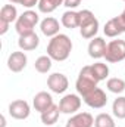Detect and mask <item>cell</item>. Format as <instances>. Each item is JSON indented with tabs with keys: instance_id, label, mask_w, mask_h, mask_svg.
Instances as JSON below:
<instances>
[{
	"instance_id": "obj_15",
	"label": "cell",
	"mask_w": 125,
	"mask_h": 127,
	"mask_svg": "<svg viewBox=\"0 0 125 127\" xmlns=\"http://www.w3.org/2000/svg\"><path fill=\"white\" fill-rule=\"evenodd\" d=\"M40 30L44 35L47 37H55L59 34V30H61V25H59V21L56 18H52V16H47L41 21L40 24Z\"/></svg>"
},
{
	"instance_id": "obj_31",
	"label": "cell",
	"mask_w": 125,
	"mask_h": 127,
	"mask_svg": "<svg viewBox=\"0 0 125 127\" xmlns=\"http://www.w3.org/2000/svg\"><path fill=\"white\" fill-rule=\"evenodd\" d=\"M56 3H58V4H59V6H61V4H62V3H65V0H56Z\"/></svg>"
},
{
	"instance_id": "obj_22",
	"label": "cell",
	"mask_w": 125,
	"mask_h": 127,
	"mask_svg": "<svg viewBox=\"0 0 125 127\" xmlns=\"http://www.w3.org/2000/svg\"><path fill=\"white\" fill-rule=\"evenodd\" d=\"M106 87H107V90H109V92L119 95V93H122V92L125 90V81L122 80V78L113 77V78H109V80H107Z\"/></svg>"
},
{
	"instance_id": "obj_18",
	"label": "cell",
	"mask_w": 125,
	"mask_h": 127,
	"mask_svg": "<svg viewBox=\"0 0 125 127\" xmlns=\"http://www.w3.org/2000/svg\"><path fill=\"white\" fill-rule=\"evenodd\" d=\"M63 27L72 30V28H77L80 27V12H75V10H66L62 15V19H61Z\"/></svg>"
},
{
	"instance_id": "obj_4",
	"label": "cell",
	"mask_w": 125,
	"mask_h": 127,
	"mask_svg": "<svg viewBox=\"0 0 125 127\" xmlns=\"http://www.w3.org/2000/svg\"><path fill=\"white\" fill-rule=\"evenodd\" d=\"M38 13L34 10H25L18 19H16V32L19 35H25V34H31L34 32V27L38 24Z\"/></svg>"
},
{
	"instance_id": "obj_20",
	"label": "cell",
	"mask_w": 125,
	"mask_h": 127,
	"mask_svg": "<svg viewBox=\"0 0 125 127\" xmlns=\"http://www.w3.org/2000/svg\"><path fill=\"white\" fill-rule=\"evenodd\" d=\"M52 61H53V59H52L49 55H43V56H40V58L35 59L34 66H35V69H37L38 72L46 74V72H49L50 68H52Z\"/></svg>"
},
{
	"instance_id": "obj_17",
	"label": "cell",
	"mask_w": 125,
	"mask_h": 127,
	"mask_svg": "<svg viewBox=\"0 0 125 127\" xmlns=\"http://www.w3.org/2000/svg\"><path fill=\"white\" fill-rule=\"evenodd\" d=\"M59 114H61V108L59 105H52L47 111L41 112V121L46 126H53L58 120H59Z\"/></svg>"
},
{
	"instance_id": "obj_13",
	"label": "cell",
	"mask_w": 125,
	"mask_h": 127,
	"mask_svg": "<svg viewBox=\"0 0 125 127\" xmlns=\"http://www.w3.org/2000/svg\"><path fill=\"white\" fill-rule=\"evenodd\" d=\"M32 105H34V109L41 114V112L47 111L55 103H53V97H52L50 93H47V92H38L37 95L34 96V99H32Z\"/></svg>"
},
{
	"instance_id": "obj_9",
	"label": "cell",
	"mask_w": 125,
	"mask_h": 127,
	"mask_svg": "<svg viewBox=\"0 0 125 127\" xmlns=\"http://www.w3.org/2000/svg\"><path fill=\"white\" fill-rule=\"evenodd\" d=\"M59 108L63 114H75L81 108V99L78 95H74V93L65 95L59 102Z\"/></svg>"
},
{
	"instance_id": "obj_30",
	"label": "cell",
	"mask_w": 125,
	"mask_h": 127,
	"mask_svg": "<svg viewBox=\"0 0 125 127\" xmlns=\"http://www.w3.org/2000/svg\"><path fill=\"white\" fill-rule=\"evenodd\" d=\"M10 3H18V4H21V0H9Z\"/></svg>"
},
{
	"instance_id": "obj_19",
	"label": "cell",
	"mask_w": 125,
	"mask_h": 127,
	"mask_svg": "<svg viewBox=\"0 0 125 127\" xmlns=\"http://www.w3.org/2000/svg\"><path fill=\"white\" fill-rule=\"evenodd\" d=\"M19 16H18V10L13 4H4L0 10V19L1 21H6V22H13L16 21Z\"/></svg>"
},
{
	"instance_id": "obj_23",
	"label": "cell",
	"mask_w": 125,
	"mask_h": 127,
	"mask_svg": "<svg viewBox=\"0 0 125 127\" xmlns=\"http://www.w3.org/2000/svg\"><path fill=\"white\" fill-rule=\"evenodd\" d=\"M112 111H113V115L119 120H124L125 118V96H119L113 100L112 103Z\"/></svg>"
},
{
	"instance_id": "obj_5",
	"label": "cell",
	"mask_w": 125,
	"mask_h": 127,
	"mask_svg": "<svg viewBox=\"0 0 125 127\" xmlns=\"http://www.w3.org/2000/svg\"><path fill=\"white\" fill-rule=\"evenodd\" d=\"M106 61L110 64L121 62L125 59V40H112L106 46Z\"/></svg>"
},
{
	"instance_id": "obj_27",
	"label": "cell",
	"mask_w": 125,
	"mask_h": 127,
	"mask_svg": "<svg viewBox=\"0 0 125 127\" xmlns=\"http://www.w3.org/2000/svg\"><path fill=\"white\" fill-rule=\"evenodd\" d=\"M38 1L40 0H21V4L24 6V7H32V6H35V4H38Z\"/></svg>"
},
{
	"instance_id": "obj_1",
	"label": "cell",
	"mask_w": 125,
	"mask_h": 127,
	"mask_svg": "<svg viewBox=\"0 0 125 127\" xmlns=\"http://www.w3.org/2000/svg\"><path fill=\"white\" fill-rule=\"evenodd\" d=\"M72 52V41L66 34H58L52 37V40L47 44V55L53 61H66Z\"/></svg>"
},
{
	"instance_id": "obj_25",
	"label": "cell",
	"mask_w": 125,
	"mask_h": 127,
	"mask_svg": "<svg viewBox=\"0 0 125 127\" xmlns=\"http://www.w3.org/2000/svg\"><path fill=\"white\" fill-rule=\"evenodd\" d=\"M58 3L56 0H40L38 1V10L43 13H52L53 10L58 9Z\"/></svg>"
},
{
	"instance_id": "obj_7",
	"label": "cell",
	"mask_w": 125,
	"mask_h": 127,
	"mask_svg": "<svg viewBox=\"0 0 125 127\" xmlns=\"http://www.w3.org/2000/svg\"><path fill=\"white\" fill-rule=\"evenodd\" d=\"M30 112H31V109H30V105L27 100L18 99L9 105V114L15 120H25L30 117Z\"/></svg>"
},
{
	"instance_id": "obj_16",
	"label": "cell",
	"mask_w": 125,
	"mask_h": 127,
	"mask_svg": "<svg viewBox=\"0 0 125 127\" xmlns=\"http://www.w3.org/2000/svg\"><path fill=\"white\" fill-rule=\"evenodd\" d=\"M40 44V38L35 32H31V34H25V35H19V40H18V46L21 50L24 52H30V50H34L37 49Z\"/></svg>"
},
{
	"instance_id": "obj_32",
	"label": "cell",
	"mask_w": 125,
	"mask_h": 127,
	"mask_svg": "<svg viewBox=\"0 0 125 127\" xmlns=\"http://www.w3.org/2000/svg\"><path fill=\"white\" fill-rule=\"evenodd\" d=\"M124 1H125V0H124Z\"/></svg>"
},
{
	"instance_id": "obj_14",
	"label": "cell",
	"mask_w": 125,
	"mask_h": 127,
	"mask_svg": "<svg viewBox=\"0 0 125 127\" xmlns=\"http://www.w3.org/2000/svg\"><path fill=\"white\" fill-rule=\"evenodd\" d=\"M106 46H107V44H106L104 38H102V37H94L93 40L90 41V44H88V55H90L93 59L104 58Z\"/></svg>"
},
{
	"instance_id": "obj_26",
	"label": "cell",
	"mask_w": 125,
	"mask_h": 127,
	"mask_svg": "<svg viewBox=\"0 0 125 127\" xmlns=\"http://www.w3.org/2000/svg\"><path fill=\"white\" fill-rule=\"evenodd\" d=\"M80 3H81V0H65V6L66 7H69V9H74V7H77V6H80Z\"/></svg>"
},
{
	"instance_id": "obj_8",
	"label": "cell",
	"mask_w": 125,
	"mask_h": 127,
	"mask_svg": "<svg viewBox=\"0 0 125 127\" xmlns=\"http://www.w3.org/2000/svg\"><path fill=\"white\" fill-rule=\"evenodd\" d=\"M83 99L90 108H94V109H100V108H103L107 103V96L100 87H96L93 92L85 95Z\"/></svg>"
},
{
	"instance_id": "obj_3",
	"label": "cell",
	"mask_w": 125,
	"mask_h": 127,
	"mask_svg": "<svg viewBox=\"0 0 125 127\" xmlns=\"http://www.w3.org/2000/svg\"><path fill=\"white\" fill-rule=\"evenodd\" d=\"M97 83L99 81L96 80L93 71H91V65H87V66H84L80 71V75L77 78L75 87H77V92L84 97L85 95H88L90 92H93L97 87Z\"/></svg>"
},
{
	"instance_id": "obj_11",
	"label": "cell",
	"mask_w": 125,
	"mask_h": 127,
	"mask_svg": "<svg viewBox=\"0 0 125 127\" xmlns=\"http://www.w3.org/2000/svg\"><path fill=\"white\" fill-rule=\"evenodd\" d=\"M27 55L24 52H12L7 58V68L12 72H21L27 66Z\"/></svg>"
},
{
	"instance_id": "obj_29",
	"label": "cell",
	"mask_w": 125,
	"mask_h": 127,
	"mask_svg": "<svg viewBox=\"0 0 125 127\" xmlns=\"http://www.w3.org/2000/svg\"><path fill=\"white\" fill-rule=\"evenodd\" d=\"M0 127H6V118H4L3 115H1V126Z\"/></svg>"
},
{
	"instance_id": "obj_28",
	"label": "cell",
	"mask_w": 125,
	"mask_h": 127,
	"mask_svg": "<svg viewBox=\"0 0 125 127\" xmlns=\"http://www.w3.org/2000/svg\"><path fill=\"white\" fill-rule=\"evenodd\" d=\"M9 30V22H6V21H1L0 19V34L3 35V34H6Z\"/></svg>"
},
{
	"instance_id": "obj_2",
	"label": "cell",
	"mask_w": 125,
	"mask_h": 127,
	"mask_svg": "<svg viewBox=\"0 0 125 127\" xmlns=\"http://www.w3.org/2000/svg\"><path fill=\"white\" fill-rule=\"evenodd\" d=\"M99 31V21L88 9L80 10V32L83 38H94Z\"/></svg>"
},
{
	"instance_id": "obj_24",
	"label": "cell",
	"mask_w": 125,
	"mask_h": 127,
	"mask_svg": "<svg viewBox=\"0 0 125 127\" xmlns=\"http://www.w3.org/2000/svg\"><path fill=\"white\" fill-rule=\"evenodd\" d=\"M94 127H115V121L109 114H99L94 118Z\"/></svg>"
},
{
	"instance_id": "obj_6",
	"label": "cell",
	"mask_w": 125,
	"mask_h": 127,
	"mask_svg": "<svg viewBox=\"0 0 125 127\" xmlns=\"http://www.w3.org/2000/svg\"><path fill=\"white\" fill-rule=\"evenodd\" d=\"M68 86H69V81H68L66 75L62 74V72H53V74H50L49 78H47V87H49L53 93H58V95H59V93L66 92Z\"/></svg>"
},
{
	"instance_id": "obj_10",
	"label": "cell",
	"mask_w": 125,
	"mask_h": 127,
	"mask_svg": "<svg viewBox=\"0 0 125 127\" xmlns=\"http://www.w3.org/2000/svg\"><path fill=\"white\" fill-rule=\"evenodd\" d=\"M103 31H104V35H107V37H112V38L118 37L122 32H125V22L121 19V16H115L104 24Z\"/></svg>"
},
{
	"instance_id": "obj_12",
	"label": "cell",
	"mask_w": 125,
	"mask_h": 127,
	"mask_svg": "<svg viewBox=\"0 0 125 127\" xmlns=\"http://www.w3.org/2000/svg\"><path fill=\"white\" fill-rule=\"evenodd\" d=\"M94 126V118L90 112H80L71 117L66 121L65 127H93Z\"/></svg>"
},
{
	"instance_id": "obj_21",
	"label": "cell",
	"mask_w": 125,
	"mask_h": 127,
	"mask_svg": "<svg viewBox=\"0 0 125 127\" xmlns=\"http://www.w3.org/2000/svg\"><path fill=\"white\" fill-rule=\"evenodd\" d=\"M91 71H93L94 77L97 81H102V80H106V77L109 75V66L103 62H96L91 65Z\"/></svg>"
}]
</instances>
